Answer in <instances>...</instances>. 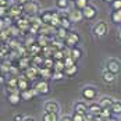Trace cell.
<instances>
[{
  "instance_id": "5",
  "label": "cell",
  "mask_w": 121,
  "mask_h": 121,
  "mask_svg": "<svg viewBox=\"0 0 121 121\" xmlns=\"http://www.w3.org/2000/svg\"><path fill=\"white\" fill-rule=\"evenodd\" d=\"M79 42H81V36H79V34H78V32H74V31H68V35H67V38L64 39L65 46L70 48V49L75 48V46L79 45Z\"/></svg>"
},
{
  "instance_id": "8",
  "label": "cell",
  "mask_w": 121,
  "mask_h": 121,
  "mask_svg": "<svg viewBox=\"0 0 121 121\" xmlns=\"http://www.w3.org/2000/svg\"><path fill=\"white\" fill-rule=\"evenodd\" d=\"M43 110H45V113H56V114H59L60 113V104L56 100H46L43 103Z\"/></svg>"
},
{
  "instance_id": "28",
  "label": "cell",
  "mask_w": 121,
  "mask_h": 121,
  "mask_svg": "<svg viewBox=\"0 0 121 121\" xmlns=\"http://www.w3.org/2000/svg\"><path fill=\"white\" fill-rule=\"evenodd\" d=\"M77 73H78V65L77 64L75 65H71V67H65V70H64L65 77H74Z\"/></svg>"
},
{
  "instance_id": "27",
  "label": "cell",
  "mask_w": 121,
  "mask_h": 121,
  "mask_svg": "<svg viewBox=\"0 0 121 121\" xmlns=\"http://www.w3.org/2000/svg\"><path fill=\"white\" fill-rule=\"evenodd\" d=\"M65 70V64H64V60H56L54 61V65H53V71H60V73H64Z\"/></svg>"
},
{
  "instance_id": "24",
  "label": "cell",
  "mask_w": 121,
  "mask_h": 121,
  "mask_svg": "<svg viewBox=\"0 0 121 121\" xmlns=\"http://www.w3.org/2000/svg\"><path fill=\"white\" fill-rule=\"evenodd\" d=\"M68 35V29H65V28H63V26H59V28H56V38H59L61 40H64L65 38Z\"/></svg>"
},
{
  "instance_id": "18",
  "label": "cell",
  "mask_w": 121,
  "mask_h": 121,
  "mask_svg": "<svg viewBox=\"0 0 121 121\" xmlns=\"http://www.w3.org/2000/svg\"><path fill=\"white\" fill-rule=\"evenodd\" d=\"M24 75L28 78V79H34V78H36V75H39V67L32 65V67L26 68V70L24 71Z\"/></svg>"
},
{
  "instance_id": "44",
  "label": "cell",
  "mask_w": 121,
  "mask_h": 121,
  "mask_svg": "<svg viewBox=\"0 0 121 121\" xmlns=\"http://www.w3.org/2000/svg\"><path fill=\"white\" fill-rule=\"evenodd\" d=\"M4 82V78H3V75H0V84H3Z\"/></svg>"
},
{
  "instance_id": "15",
  "label": "cell",
  "mask_w": 121,
  "mask_h": 121,
  "mask_svg": "<svg viewBox=\"0 0 121 121\" xmlns=\"http://www.w3.org/2000/svg\"><path fill=\"white\" fill-rule=\"evenodd\" d=\"M22 13V6L18 3H11V6L9 7V15L10 17H20Z\"/></svg>"
},
{
  "instance_id": "1",
  "label": "cell",
  "mask_w": 121,
  "mask_h": 121,
  "mask_svg": "<svg viewBox=\"0 0 121 121\" xmlns=\"http://www.w3.org/2000/svg\"><path fill=\"white\" fill-rule=\"evenodd\" d=\"M97 96H99V91L95 85H85L81 89V97H82V100L88 102V103L95 102Z\"/></svg>"
},
{
  "instance_id": "31",
  "label": "cell",
  "mask_w": 121,
  "mask_h": 121,
  "mask_svg": "<svg viewBox=\"0 0 121 121\" xmlns=\"http://www.w3.org/2000/svg\"><path fill=\"white\" fill-rule=\"evenodd\" d=\"M53 60H54L53 57H45V61H43V65H42V67L53 70V65H54V61Z\"/></svg>"
},
{
  "instance_id": "7",
  "label": "cell",
  "mask_w": 121,
  "mask_h": 121,
  "mask_svg": "<svg viewBox=\"0 0 121 121\" xmlns=\"http://www.w3.org/2000/svg\"><path fill=\"white\" fill-rule=\"evenodd\" d=\"M34 88L38 91L39 95H48L50 92V82H49V79H40L35 84Z\"/></svg>"
},
{
  "instance_id": "32",
  "label": "cell",
  "mask_w": 121,
  "mask_h": 121,
  "mask_svg": "<svg viewBox=\"0 0 121 121\" xmlns=\"http://www.w3.org/2000/svg\"><path fill=\"white\" fill-rule=\"evenodd\" d=\"M29 67H31L29 59L24 57V59H21V60H20V68H21L22 71H25V70H26V68H29Z\"/></svg>"
},
{
  "instance_id": "23",
  "label": "cell",
  "mask_w": 121,
  "mask_h": 121,
  "mask_svg": "<svg viewBox=\"0 0 121 121\" xmlns=\"http://www.w3.org/2000/svg\"><path fill=\"white\" fill-rule=\"evenodd\" d=\"M111 113H113V116H116V117H120L121 116V102L120 100H116L114 102V104L111 106Z\"/></svg>"
},
{
  "instance_id": "43",
  "label": "cell",
  "mask_w": 121,
  "mask_h": 121,
  "mask_svg": "<svg viewBox=\"0 0 121 121\" xmlns=\"http://www.w3.org/2000/svg\"><path fill=\"white\" fill-rule=\"evenodd\" d=\"M24 121H36L34 117H25V120Z\"/></svg>"
},
{
  "instance_id": "38",
  "label": "cell",
  "mask_w": 121,
  "mask_h": 121,
  "mask_svg": "<svg viewBox=\"0 0 121 121\" xmlns=\"http://www.w3.org/2000/svg\"><path fill=\"white\" fill-rule=\"evenodd\" d=\"M111 7L113 10H121V0H114L111 3Z\"/></svg>"
},
{
  "instance_id": "11",
  "label": "cell",
  "mask_w": 121,
  "mask_h": 121,
  "mask_svg": "<svg viewBox=\"0 0 121 121\" xmlns=\"http://www.w3.org/2000/svg\"><path fill=\"white\" fill-rule=\"evenodd\" d=\"M68 18L71 20V22H81L84 18V13L81 11V10H78V9H74L71 11H68Z\"/></svg>"
},
{
  "instance_id": "40",
  "label": "cell",
  "mask_w": 121,
  "mask_h": 121,
  "mask_svg": "<svg viewBox=\"0 0 121 121\" xmlns=\"http://www.w3.org/2000/svg\"><path fill=\"white\" fill-rule=\"evenodd\" d=\"M11 6V0H0V7H10Z\"/></svg>"
},
{
  "instance_id": "47",
  "label": "cell",
  "mask_w": 121,
  "mask_h": 121,
  "mask_svg": "<svg viewBox=\"0 0 121 121\" xmlns=\"http://www.w3.org/2000/svg\"><path fill=\"white\" fill-rule=\"evenodd\" d=\"M120 121H121V116H120Z\"/></svg>"
},
{
  "instance_id": "2",
  "label": "cell",
  "mask_w": 121,
  "mask_h": 121,
  "mask_svg": "<svg viewBox=\"0 0 121 121\" xmlns=\"http://www.w3.org/2000/svg\"><path fill=\"white\" fill-rule=\"evenodd\" d=\"M104 68L110 73L118 75L121 73V61L118 59H116V57H109L104 61Z\"/></svg>"
},
{
  "instance_id": "29",
  "label": "cell",
  "mask_w": 121,
  "mask_h": 121,
  "mask_svg": "<svg viewBox=\"0 0 121 121\" xmlns=\"http://www.w3.org/2000/svg\"><path fill=\"white\" fill-rule=\"evenodd\" d=\"M52 57L54 59V61H56V60H64V57H65V53H64V50H54Z\"/></svg>"
},
{
  "instance_id": "22",
  "label": "cell",
  "mask_w": 121,
  "mask_h": 121,
  "mask_svg": "<svg viewBox=\"0 0 121 121\" xmlns=\"http://www.w3.org/2000/svg\"><path fill=\"white\" fill-rule=\"evenodd\" d=\"M42 121H60V117L56 113H43Z\"/></svg>"
},
{
  "instance_id": "39",
  "label": "cell",
  "mask_w": 121,
  "mask_h": 121,
  "mask_svg": "<svg viewBox=\"0 0 121 121\" xmlns=\"http://www.w3.org/2000/svg\"><path fill=\"white\" fill-rule=\"evenodd\" d=\"M25 117L22 114H20V113H17V114H14L13 116V121H24Z\"/></svg>"
},
{
  "instance_id": "20",
  "label": "cell",
  "mask_w": 121,
  "mask_h": 121,
  "mask_svg": "<svg viewBox=\"0 0 121 121\" xmlns=\"http://www.w3.org/2000/svg\"><path fill=\"white\" fill-rule=\"evenodd\" d=\"M54 6H56V10L67 11L68 7H70V0H56L54 1Z\"/></svg>"
},
{
  "instance_id": "19",
  "label": "cell",
  "mask_w": 121,
  "mask_h": 121,
  "mask_svg": "<svg viewBox=\"0 0 121 121\" xmlns=\"http://www.w3.org/2000/svg\"><path fill=\"white\" fill-rule=\"evenodd\" d=\"M18 78H20V79H18V89H20L21 92L31 88V86H29V79H28L25 75H21V77H18Z\"/></svg>"
},
{
  "instance_id": "17",
  "label": "cell",
  "mask_w": 121,
  "mask_h": 121,
  "mask_svg": "<svg viewBox=\"0 0 121 121\" xmlns=\"http://www.w3.org/2000/svg\"><path fill=\"white\" fill-rule=\"evenodd\" d=\"M7 99H9V103L11 106H17L22 99H21V92H14V93H7Z\"/></svg>"
},
{
  "instance_id": "26",
  "label": "cell",
  "mask_w": 121,
  "mask_h": 121,
  "mask_svg": "<svg viewBox=\"0 0 121 121\" xmlns=\"http://www.w3.org/2000/svg\"><path fill=\"white\" fill-rule=\"evenodd\" d=\"M71 57L75 59V60H79L82 57V49L79 46H75V48H71Z\"/></svg>"
},
{
  "instance_id": "4",
  "label": "cell",
  "mask_w": 121,
  "mask_h": 121,
  "mask_svg": "<svg viewBox=\"0 0 121 121\" xmlns=\"http://www.w3.org/2000/svg\"><path fill=\"white\" fill-rule=\"evenodd\" d=\"M22 11L28 15H36V14L40 13V4L35 0H31V1H28L26 4L22 6Z\"/></svg>"
},
{
  "instance_id": "36",
  "label": "cell",
  "mask_w": 121,
  "mask_h": 121,
  "mask_svg": "<svg viewBox=\"0 0 121 121\" xmlns=\"http://www.w3.org/2000/svg\"><path fill=\"white\" fill-rule=\"evenodd\" d=\"M71 117H73V121H85V116L79 114V113H75V111H73Z\"/></svg>"
},
{
  "instance_id": "37",
  "label": "cell",
  "mask_w": 121,
  "mask_h": 121,
  "mask_svg": "<svg viewBox=\"0 0 121 121\" xmlns=\"http://www.w3.org/2000/svg\"><path fill=\"white\" fill-rule=\"evenodd\" d=\"M9 15V9L7 7H0V18H6Z\"/></svg>"
},
{
  "instance_id": "35",
  "label": "cell",
  "mask_w": 121,
  "mask_h": 121,
  "mask_svg": "<svg viewBox=\"0 0 121 121\" xmlns=\"http://www.w3.org/2000/svg\"><path fill=\"white\" fill-rule=\"evenodd\" d=\"M64 77H65V74H64V73L54 71V73H53V77H52V79H53V81H61Z\"/></svg>"
},
{
  "instance_id": "21",
  "label": "cell",
  "mask_w": 121,
  "mask_h": 121,
  "mask_svg": "<svg viewBox=\"0 0 121 121\" xmlns=\"http://www.w3.org/2000/svg\"><path fill=\"white\" fill-rule=\"evenodd\" d=\"M89 4H91L89 0H74V7L78 9V10H81V11H84Z\"/></svg>"
},
{
  "instance_id": "12",
  "label": "cell",
  "mask_w": 121,
  "mask_h": 121,
  "mask_svg": "<svg viewBox=\"0 0 121 121\" xmlns=\"http://www.w3.org/2000/svg\"><path fill=\"white\" fill-rule=\"evenodd\" d=\"M102 79H103L104 84L111 85L117 81V75L113 74V73H110V71H107L106 68H103V71H102Z\"/></svg>"
},
{
  "instance_id": "41",
  "label": "cell",
  "mask_w": 121,
  "mask_h": 121,
  "mask_svg": "<svg viewBox=\"0 0 121 121\" xmlns=\"http://www.w3.org/2000/svg\"><path fill=\"white\" fill-rule=\"evenodd\" d=\"M60 121H73V117H71V116L64 114V116H61V117H60Z\"/></svg>"
},
{
  "instance_id": "9",
  "label": "cell",
  "mask_w": 121,
  "mask_h": 121,
  "mask_svg": "<svg viewBox=\"0 0 121 121\" xmlns=\"http://www.w3.org/2000/svg\"><path fill=\"white\" fill-rule=\"evenodd\" d=\"M73 109L75 113H79L82 116H86L88 114V102H85V100H77L74 103Z\"/></svg>"
},
{
  "instance_id": "46",
  "label": "cell",
  "mask_w": 121,
  "mask_h": 121,
  "mask_svg": "<svg viewBox=\"0 0 121 121\" xmlns=\"http://www.w3.org/2000/svg\"><path fill=\"white\" fill-rule=\"evenodd\" d=\"M11 3H20V0H11Z\"/></svg>"
},
{
  "instance_id": "45",
  "label": "cell",
  "mask_w": 121,
  "mask_h": 121,
  "mask_svg": "<svg viewBox=\"0 0 121 121\" xmlns=\"http://www.w3.org/2000/svg\"><path fill=\"white\" fill-rule=\"evenodd\" d=\"M104 1H106V3H110V4H111V3H113L114 0H104Z\"/></svg>"
},
{
  "instance_id": "3",
  "label": "cell",
  "mask_w": 121,
  "mask_h": 121,
  "mask_svg": "<svg viewBox=\"0 0 121 121\" xmlns=\"http://www.w3.org/2000/svg\"><path fill=\"white\" fill-rule=\"evenodd\" d=\"M92 32L99 39L100 38H104L107 35V32H109V25H107V22H104V21H99V22H96V24L93 25Z\"/></svg>"
},
{
  "instance_id": "13",
  "label": "cell",
  "mask_w": 121,
  "mask_h": 121,
  "mask_svg": "<svg viewBox=\"0 0 121 121\" xmlns=\"http://www.w3.org/2000/svg\"><path fill=\"white\" fill-rule=\"evenodd\" d=\"M102 110H103V107L99 104V102H91V103H88V113H91L93 116H100Z\"/></svg>"
},
{
  "instance_id": "14",
  "label": "cell",
  "mask_w": 121,
  "mask_h": 121,
  "mask_svg": "<svg viewBox=\"0 0 121 121\" xmlns=\"http://www.w3.org/2000/svg\"><path fill=\"white\" fill-rule=\"evenodd\" d=\"M99 104L103 107V109H111V106L114 104V102H116V99L111 96H102L99 100Z\"/></svg>"
},
{
  "instance_id": "10",
  "label": "cell",
  "mask_w": 121,
  "mask_h": 121,
  "mask_svg": "<svg viewBox=\"0 0 121 121\" xmlns=\"http://www.w3.org/2000/svg\"><path fill=\"white\" fill-rule=\"evenodd\" d=\"M84 18L85 20H89V21H92V20H95L97 15V9L93 6V4H89L86 9H85L84 11Z\"/></svg>"
},
{
  "instance_id": "34",
  "label": "cell",
  "mask_w": 121,
  "mask_h": 121,
  "mask_svg": "<svg viewBox=\"0 0 121 121\" xmlns=\"http://www.w3.org/2000/svg\"><path fill=\"white\" fill-rule=\"evenodd\" d=\"M100 116H102L104 120H110L111 116H113V113H111V110L110 109H103L102 110V113H100Z\"/></svg>"
},
{
  "instance_id": "42",
  "label": "cell",
  "mask_w": 121,
  "mask_h": 121,
  "mask_svg": "<svg viewBox=\"0 0 121 121\" xmlns=\"http://www.w3.org/2000/svg\"><path fill=\"white\" fill-rule=\"evenodd\" d=\"M28 1H31V0H20V3L18 4H21V6H24V4H26Z\"/></svg>"
},
{
  "instance_id": "33",
  "label": "cell",
  "mask_w": 121,
  "mask_h": 121,
  "mask_svg": "<svg viewBox=\"0 0 121 121\" xmlns=\"http://www.w3.org/2000/svg\"><path fill=\"white\" fill-rule=\"evenodd\" d=\"M64 64H65V67H71V65L77 64V60L73 59L71 56H67V57H64Z\"/></svg>"
},
{
  "instance_id": "30",
  "label": "cell",
  "mask_w": 121,
  "mask_h": 121,
  "mask_svg": "<svg viewBox=\"0 0 121 121\" xmlns=\"http://www.w3.org/2000/svg\"><path fill=\"white\" fill-rule=\"evenodd\" d=\"M18 77H10L9 79H7V85H9V88H18Z\"/></svg>"
},
{
  "instance_id": "25",
  "label": "cell",
  "mask_w": 121,
  "mask_h": 121,
  "mask_svg": "<svg viewBox=\"0 0 121 121\" xmlns=\"http://www.w3.org/2000/svg\"><path fill=\"white\" fill-rule=\"evenodd\" d=\"M110 18L114 24H121V10H113L110 14Z\"/></svg>"
},
{
  "instance_id": "16",
  "label": "cell",
  "mask_w": 121,
  "mask_h": 121,
  "mask_svg": "<svg viewBox=\"0 0 121 121\" xmlns=\"http://www.w3.org/2000/svg\"><path fill=\"white\" fill-rule=\"evenodd\" d=\"M38 95H39V93H38V91L35 88H29V89L21 92V99H22V100H31L32 97L38 96Z\"/></svg>"
},
{
  "instance_id": "6",
  "label": "cell",
  "mask_w": 121,
  "mask_h": 121,
  "mask_svg": "<svg viewBox=\"0 0 121 121\" xmlns=\"http://www.w3.org/2000/svg\"><path fill=\"white\" fill-rule=\"evenodd\" d=\"M56 14H57L56 10L49 9V10H43V11L39 13V18L42 20L43 25H50L52 24V21H53V18L56 17Z\"/></svg>"
}]
</instances>
